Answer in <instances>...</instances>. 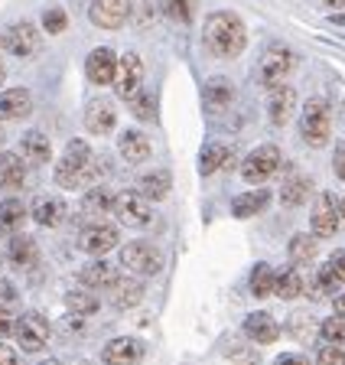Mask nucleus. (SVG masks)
Masks as SVG:
<instances>
[{"label": "nucleus", "mask_w": 345, "mask_h": 365, "mask_svg": "<svg viewBox=\"0 0 345 365\" xmlns=\"http://www.w3.org/2000/svg\"><path fill=\"white\" fill-rule=\"evenodd\" d=\"M222 167H231V147L228 144H208L199 157V170L202 173H218Z\"/></svg>", "instance_id": "30"}, {"label": "nucleus", "mask_w": 345, "mask_h": 365, "mask_svg": "<svg viewBox=\"0 0 345 365\" xmlns=\"http://www.w3.org/2000/svg\"><path fill=\"white\" fill-rule=\"evenodd\" d=\"M274 294L280 300H297L299 294H307V281H303V274L297 267H287V271L274 274Z\"/></svg>", "instance_id": "28"}, {"label": "nucleus", "mask_w": 345, "mask_h": 365, "mask_svg": "<svg viewBox=\"0 0 345 365\" xmlns=\"http://www.w3.org/2000/svg\"><path fill=\"white\" fill-rule=\"evenodd\" d=\"M131 111L140 121H150V118H154V95H150V91H137L131 98Z\"/></svg>", "instance_id": "40"}, {"label": "nucleus", "mask_w": 345, "mask_h": 365, "mask_svg": "<svg viewBox=\"0 0 345 365\" xmlns=\"http://www.w3.org/2000/svg\"><path fill=\"white\" fill-rule=\"evenodd\" d=\"M39 365H62V362H55V359H46V362H39Z\"/></svg>", "instance_id": "54"}, {"label": "nucleus", "mask_w": 345, "mask_h": 365, "mask_svg": "<svg viewBox=\"0 0 345 365\" xmlns=\"http://www.w3.org/2000/svg\"><path fill=\"white\" fill-rule=\"evenodd\" d=\"M169 190H173V180H169L166 170H154V173H144L137 180V192L144 199H150V202H160V199H166Z\"/></svg>", "instance_id": "26"}, {"label": "nucleus", "mask_w": 345, "mask_h": 365, "mask_svg": "<svg viewBox=\"0 0 345 365\" xmlns=\"http://www.w3.org/2000/svg\"><path fill=\"white\" fill-rule=\"evenodd\" d=\"M293 108H297V91L290 88V85H274L270 88V98H267V118L270 124H277V128H284L287 121H290Z\"/></svg>", "instance_id": "17"}, {"label": "nucleus", "mask_w": 345, "mask_h": 365, "mask_svg": "<svg viewBox=\"0 0 345 365\" xmlns=\"http://www.w3.org/2000/svg\"><path fill=\"white\" fill-rule=\"evenodd\" d=\"M4 78H7V66H4V59H0V85H4Z\"/></svg>", "instance_id": "52"}, {"label": "nucleus", "mask_w": 345, "mask_h": 365, "mask_svg": "<svg viewBox=\"0 0 345 365\" xmlns=\"http://www.w3.org/2000/svg\"><path fill=\"white\" fill-rule=\"evenodd\" d=\"M0 365H16V352L10 349L7 342H0Z\"/></svg>", "instance_id": "48"}, {"label": "nucleus", "mask_w": 345, "mask_h": 365, "mask_svg": "<svg viewBox=\"0 0 345 365\" xmlns=\"http://www.w3.org/2000/svg\"><path fill=\"white\" fill-rule=\"evenodd\" d=\"M65 307H69V313H75V317H92V313L98 310V297H95L92 290H69V294H65Z\"/></svg>", "instance_id": "36"}, {"label": "nucleus", "mask_w": 345, "mask_h": 365, "mask_svg": "<svg viewBox=\"0 0 345 365\" xmlns=\"http://www.w3.org/2000/svg\"><path fill=\"white\" fill-rule=\"evenodd\" d=\"M105 173V163L92 153V147L85 140H69L65 144V153L55 163V182L62 190H82V186H92V182L101 180Z\"/></svg>", "instance_id": "2"}, {"label": "nucleus", "mask_w": 345, "mask_h": 365, "mask_svg": "<svg viewBox=\"0 0 345 365\" xmlns=\"http://www.w3.org/2000/svg\"><path fill=\"white\" fill-rule=\"evenodd\" d=\"M206 101L215 108V111H222V108H228L231 101H235V88H231L228 78L215 76L206 82Z\"/></svg>", "instance_id": "32"}, {"label": "nucleus", "mask_w": 345, "mask_h": 365, "mask_svg": "<svg viewBox=\"0 0 345 365\" xmlns=\"http://www.w3.org/2000/svg\"><path fill=\"white\" fill-rule=\"evenodd\" d=\"M65 23H69L65 10H62V7H46V14H43V30L55 36V33L65 30Z\"/></svg>", "instance_id": "41"}, {"label": "nucleus", "mask_w": 345, "mask_h": 365, "mask_svg": "<svg viewBox=\"0 0 345 365\" xmlns=\"http://www.w3.org/2000/svg\"><path fill=\"white\" fill-rule=\"evenodd\" d=\"M107 294H111V304L115 307L131 310V307H137L140 300H144V284L134 281V277H121V274H117L115 281L107 284Z\"/></svg>", "instance_id": "19"}, {"label": "nucleus", "mask_w": 345, "mask_h": 365, "mask_svg": "<svg viewBox=\"0 0 345 365\" xmlns=\"http://www.w3.org/2000/svg\"><path fill=\"white\" fill-rule=\"evenodd\" d=\"M20 150H23V160L33 163V167H43V163H49V157H53V144H49V137L43 134V130H26Z\"/></svg>", "instance_id": "24"}, {"label": "nucleus", "mask_w": 345, "mask_h": 365, "mask_svg": "<svg viewBox=\"0 0 345 365\" xmlns=\"http://www.w3.org/2000/svg\"><path fill=\"white\" fill-rule=\"evenodd\" d=\"M33 114V95L26 88L0 91V121H23Z\"/></svg>", "instance_id": "16"}, {"label": "nucleus", "mask_w": 345, "mask_h": 365, "mask_svg": "<svg viewBox=\"0 0 345 365\" xmlns=\"http://www.w3.org/2000/svg\"><path fill=\"white\" fill-rule=\"evenodd\" d=\"M336 313H339V317H345V294L336 297Z\"/></svg>", "instance_id": "50"}, {"label": "nucleus", "mask_w": 345, "mask_h": 365, "mask_svg": "<svg viewBox=\"0 0 345 365\" xmlns=\"http://www.w3.org/2000/svg\"><path fill=\"white\" fill-rule=\"evenodd\" d=\"M115 277L117 274L107 261H92V264H85L82 271H78V281H82L85 287H107Z\"/></svg>", "instance_id": "31"}, {"label": "nucleus", "mask_w": 345, "mask_h": 365, "mask_svg": "<svg viewBox=\"0 0 345 365\" xmlns=\"http://www.w3.org/2000/svg\"><path fill=\"white\" fill-rule=\"evenodd\" d=\"M299 137L303 144L309 147H326L332 137V111L322 98H313L303 105V114H299Z\"/></svg>", "instance_id": "3"}, {"label": "nucleus", "mask_w": 345, "mask_h": 365, "mask_svg": "<svg viewBox=\"0 0 345 365\" xmlns=\"http://www.w3.org/2000/svg\"><path fill=\"white\" fill-rule=\"evenodd\" d=\"M336 284H342L336 277V271H332V264L326 261V264L319 267V274H316V287H319V294H332L336 290Z\"/></svg>", "instance_id": "42"}, {"label": "nucleus", "mask_w": 345, "mask_h": 365, "mask_svg": "<svg viewBox=\"0 0 345 365\" xmlns=\"http://www.w3.org/2000/svg\"><path fill=\"white\" fill-rule=\"evenodd\" d=\"M339 215H342V222H345V199L339 202Z\"/></svg>", "instance_id": "53"}, {"label": "nucleus", "mask_w": 345, "mask_h": 365, "mask_svg": "<svg viewBox=\"0 0 345 365\" xmlns=\"http://www.w3.org/2000/svg\"><path fill=\"white\" fill-rule=\"evenodd\" d=\"M26 163L20 153H0V190H23Z\"/></svg>", "instance_id": "23"}, {"label": "nucleus", "mask_w": 345, "mask_h": 365, "mask_svg": "<svg viewBox=\"0 0 345 365\" xmlns=\"http://www.w3.org/2000/svg\"><path fill=\"white\" fill-rule=\"evenodd\" d=\"M111 202H115V196H111L107 190H101V186H95V190H88L85 199H82V215L85 219L101 222V215L111 212Z\"/></svg>", "instance_id": "29"}, {"label": "nucleus", "mask_w": 345, "mask_h": 365, "mask_svg": "<svg viewBox=\"0 0 345 365\" xmlns=\"http://www.w3.org/2000/svg\"><path fill=\"white\" fill-rule=\"evenodd\" d=\"M117 228L107 225V222H92V225H85L82 232H78V248L85 251V255H95V258H101V255H107L111 248H117Z\"/></svg>", "instance_id": "12"}, {"label": "nucleus", "mask_w": 345, "mask_h": 365, "mask_svg": "<svg viewBox=\"0 0 345 365\" xmlns=\"http://www.w3.org/2000/svg\"><path fill=\"white\" fill-rule=\"evenodd\" d=\"M245 336L251 342L270 346V342L280 339V323H277L270 313H251V317L245 319Z\"/></svg>", "instance_id": "20"}, {"label": "nucleus", "mask_w": 345, "mask_h": 365, "mask_svg": "<svg viewBox=\"0 0 345 365\" xmlns=\"http://www.w3.org/2000/svg\"><path fill=\"white\" fill-rule=\"evenodd\" d=\"M10 329H14V319H10V313L0 310V339H7Z\"/></svg>", "instance_id": "49"}, {"label": "nucleus", "mask_w": 345, "mask_h": 365, "mask_svg": "<svg viewBox=\"0 0 345 365\" xmlns=\"http://www.w3.org/2000/svg\"><path fill=\"white\" fill-rule=\"evenodd\" d=\"M115 91H117V98L124 101H131L134 95L140 91V85H144V62H140L137 53H127L117 59V72H115Z\"/></svg>", "instance_id": "10"}, {"label": "nucleus", "mask_w": 345, "mask_h": 365, "mask_svg": "<svg viewBox=\"0 0 345 365\" xmlns=\"http://www.w3.org/2000/svg\"><path fill=\"white\" fill-rule=\"evenodd\" d=\"M101 356H105L107 365H140V359H144V342L121 336V339L107 342Z\"/></svg>", "instance_id": "18"}, {"label": "nucleus", "mask_w": 345, "mask_h": 365, "mask_svg": "<svg viewBox=\"0 0 345 365\" xmlns=\"http://www.w3.org/2000/svg\"><path fill=\"white\" fill-rule=\"evenodd\" d=\"M309 225H313V235H319V238H329V235L339 232L342 215H339V205H336V196H332V192H319Z\"/></svg>", "instance_id": "13"}, {"label": "nucleus", "mask_w": 345, "mask_h": 365, "mask_svg": "<svg viewBox=\"0 0 345 365\" xmlns=\"http://www.w3.org/2000/svg\"><path fill=\"white\" fill-rule=\"evenodd\" d=\"M65 212H69V205L62 202L59 196H39L36 202H33V209H30L33 222L43 225V228H55L62 219H65Z\"/></svg>", "instance_id": "21"}, {"label": "nucleus", "mask_w": 345, "mask_h": 365, "mask_svg": "<svg viewBox=\"0 0 345 365\" xmlns=\"http://www.w3.org/2000/svg\"><path fill=\"white\" fill-rule=\"evenodd\" d=\"M326 7H345V0H322Z\"/></svg>", "instance_id": "51"}, {"label": "nucleus", "mask_w": 345, "mask_h": 365, "mask_svg": "<svg viewBox=\"0 0 345 365\" xmlns=\"http://www.w3.org/2000/svg\"><path fill=\"white\" fill-rule=\"evenodd\" d=\"M270 202V190H264V186H258V190L251 192H241V196L231 199V215H238V219H251V215L264 212Z\"/></svg>", "instance_id": "25"}, {"label": "nucleus", "mask_w": 345, "mask_h": 365, "mask_svg": "<svg viewBox=\"0 0 345 365\" xmlns=\"http://www.w3.org/2000/svg\"><path fill=\"white\" fill-rule=\"evenodd\" d=\"M319 333L326 342H332V346H345V317H329L319 323Z\"/></svg>", "instance_id": "38"}, {"label": "nucleus", "mask_w": 345, "mask_h": 365, "mask_svg": "<svg viewBox=\"0 0 345 365\" xmlns=\"http://www.w3.org/2000/svg\"><path fill=\"white\" fill-rule=\"evenodd\" d=\"M293 53L287 49L284 43H274L267 46V53L261 56V66H258V82L264 88H274V85H284L287 76L293 72Z\"/></svg>", "instance_id": "5"}, {"label": "nucleus", "mask_w": 345, "mask_h": 365, "mask_svg": "<svg viewBox=\"0 0 345 365\" xmlns=\"http://www.w3.org/2000/svg\"><path fill=\"white\" fill-rule=\"evenodd\" d=\"M309 196V180L307 176H290V180L284 182V190H280V202L290 205V209H297V205H303Z\"/></svg>", "instance_id": "35"}, {"label": "nucleus", "mask_w": 345, "mask_h": 365, "mask_svg": "<svg viewBox=\"0 0 345 365\" xmlns=\"http://www.w3.org/2000/svg\"><path fill=\"white\" fill-rule=\"evenodd\" d=\"M121 264L137 277H154L163 271V251L154 242H127L121 248Z\"/></svg>", "instance_id": "4"}, {"label": "nucleus", "mask_w": 345, "mask_h": 365, "mask_svg": "<svg viewBox=\"0 0 345 365\" xmlns=\"http://www.w3.org/2000/svg\"><path fill=\"white\" fill-rule=\"evenodd\" d=\"M115 124H117V111H115V105H111V101L95 98V101H88V105H85V130H88V134L105 137V134H111V130H115Z\"/></svg>", "instance_id": "15"}, {"label": "nucleus", "mask_w": 345, "mask_h": 365, "mask_svg": "<svg viewBox=\"0 0 345 365\" xmlns=\"http://www.w3.org/2000/svg\"><path fill=\"white\" fill-rule=\"evenodd\" d=\"M111 212L117 215L121 225L144 228L154 219V205H150V199L140 196V192H121V196H115V202H111Z\"/></svg>", "instance_id": "7"}, {"label": "nucleus", "mask_w": 345, "mask_h": 365, "mask_svg": "<svg viewBox=\"0 0 345 365\" xmlns=\"http://www.w3.org/2000/svg\"><path fill=\"white\" fill-rule=\"evenodd\" d=\"M7 258H10V264L20 267V271H23V267H33L39 258L36 242H33L30 235H14L10 238V248H7Z\"/></svg>", "instance_id": "27"}, {"label": "nucleus", "mask_w": 345, "mask_h": 365, "mask_svg": "<svg viewBox=\"0 0 345 365\" xmlns=\"http://www.w3.org/2000/svg\"><path fill=\"white\" fill-rule=\"evenodd\" d=\"M280 163H284L280 150H277L274 144H264V147H258V150H251L245 157V163H241V176H245V182H251V186H261V182H267L270 176L280 170Z\"/></svg>", "instance_id": "6"}, {"label": "nucleus", "mask_w": 345, "mask_h": 365, "mask_svg": "<svg viewBox=\"0 0 345 365\" xmlns=\"http://www.w3.org/2000/svg\"><path fill=\"white\" fill-rule=\"evenodd\" d=\"M251 294L254 297L274 294V271H270V264H258L251 271Z\"/></svg>", "instance_id": "37"}, {"label": "nucleus", "mask_w": 345, "mask_h": 365, "mask_svg": "<svg viewBox=\"0 0 345 365\" xmlns=\"http://www.w3.org/2000/svg\"><path fill=\"white\" fill-rule=\"evenodd\" d=\"M131 0H92L88 7V20L101 30H121L131 20Z\"/></svg>", "instance_id": "11"}, {"label": "nucleus", "mask_w": 345, "mask_h": 365, "mask_svg": "<svg viewBox=\"0 0 345 365\" xmlns=\"http://www.w3.org/2000/svg\"><path fill=\"white\" fill-rule=\"evenodd\" d=\"M0 144H4V124H0Z\"/></svg>", "instance_id": "55"}, {"label": "nucleus", "mask_w": 345, "mask_h": 365, "mask_svg": "<svg viewBox=\"0 0 345 365\" xmlns=\"http://www.w3.org/2000/svg\"><path fill=\"white\" fill-rule=\"evenodd\" d=\"M316 365H345V352H342V346H322L319 349V356H316Z\"/></svg>", "instance_id": "43"}, {"label": "nucleus", "mask_w": 345, "mask_h": 365, "mask_svg": "<svg viewBox=\"0 0 345 365\" xmlns=\"http://www.w3.org/2000/svg\"><path fill=\"white\" fill-rule=\"evenodd\" d=\"M115 72H117V56L115 49H107V46H98L88 53L85 59V76L92 85H111L115 82Z\"/></svg>", "instance_id": "14"}, {"label": "nucleus", "mask_w": 345, "mask_h": 365, "mask_svg": "<svg viewBox=\"0 0 345 365\" xmlns=\"http://www.w3.org/2000/svg\"><path fill=\"white\" fill-rule=\"evenodd\" d=\"M39 46H43V36H39V30L30 20L14 23V26L4 30V49L20 56V59H33V56L39 53Z\"/></svg>", "instance_id": "9"}, {"label": "nucleus", "mask_w": 345, "mask_h": 365, "mask_svg": "<svg viewBox=\"0 0 345 365\" xmlns=\"http://www.w3.org/2000/svg\"><path fill=\"white\" fill-rule=\"evenodd\" d=\"M332 170H336V176L345 182V144L336 147V157H332Z\"/></svg>", "instance_id": "45"}, {"label": "nucleus", "mask_w": 345, "mask_h": 365, "mask_svg": "<svg viewBox=\"0 0 345 365\" xmlns=\"http://www.w3.org/2000/svg\"><path fill=\"white\" fill-rule=\"evenodd\" d=\"M192 7H196V0H163V14L179 23L192 20Z\"/></svg>", "instance_id": "39"}, {"label": "nucleus", "mask_w": 345, "mask_h": 365, "mask_svg": "<svg viewBox=\"0 0 345 365\" xmlns=\"http://www.w3.org/2000/svg\"><path fill=\"white\" fill-rule=\"evenodd\" d=\"M316 251H319V245H316L313 235H293L290 245H287V255H290L293 264H309L316 258Z\"/></svg>", "instance_id": "33"}, {"label": "nucleus", "mask_w": 345, "mask_h": 365, "mask_svg": "<svg viewBox=\"0 0 345 365\" xmlns=\"http://www.w3.org/2000/svg\"><path fill=\"white\" fill-rule=\"evenodd\" d=\"M202 39H206V49L218 59H238L248 46V30L245 20L231 10H215V14L206 16V30H202Z\"/></svg>", "instance_id": "1"}, {"label": "nucleus", "mask_w": 345, "mask_h": 365, "mask_svg": "<svg viewBox=\"0 0 345 365\" xmlns=\"http://www.w3.org/2000/svg\"><path fill=\"white\" fill-rule=\"evenodd\" d=\"M26 219V205L20 199H4L0 202V232H16Z\"/></svg>", "instance_id": "34"}, {"label": "nucleus", "mask_w": 345, "mask_h": 365, "mask_svg": "<svg viewBox=\"0 0 345 365\" xmlns=\"http://www.w3.org/2000/svg\"><path fill=\"white\" fill-rule=\"evenodd\" d=\"M274 365H309L307 356H299V352H284V356L277 359Z\"/></svg>", "instance_id": "47"}, {"label": "nucleus", "mask_w": 345, "mask_h": 365, "mask_svg": "<svg viewBox=\"0 0 345 365\" xmlns=\"http://www.w3.org/2000/svg\"><path fill=\"white\" fill-rule=\"evenodd\" d=\"M20 349L23 352H43L49 342V323L39 313H23L20 319H14V329H10Z\"/></svg>", "instance_id": "8"}, {"label": "nucleus", "mask_w": 345, "mask_h": 365, "mask_svg": "<svg viewBox=\"0 0 345 365\" xmlns=\"http://www.w3.org/2000/svg\"><path fill=\"white\" fill-rule=\"evenodd\" d=\"M329 264H332V271H336V277L345 284V251H336L329 258Z\"/></svg>", "instance_id": "46"}, {"label": "nucleus", "mask_w": 345, "mask_h": 365, "mask_svg": "<svg viewBox=\"0 0 345 365\" xmlns=\"http://www.w3.org/2000/svg\"><path fill=\"white\" fill-rule=\"evenodd\" d=\"M16 300H20V297H16V287L10 281H4V277H0V310L10 313L16 307Z\"/></svg>", "instance_id": "44"}, {"label": "nucleus", "mask_w": 345, "mask_h": 365, "mask_svg": "<svg viewBox=\"0 0 345 365\" xmlns=\"http://www.w3.org/2000/svg\"><path fill=\"white\" fill-rule=\"evenodd\" d=\"M150 137L144 134V130H124L121 137H117V153H121L127 163H144L147 157H150Z\"/></svg>", "instance_id": "22"}]
</instances>
